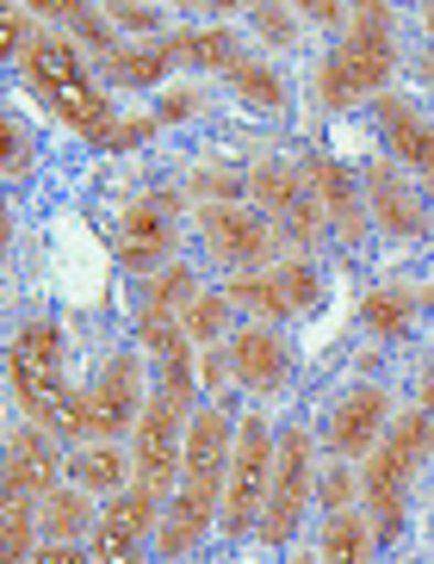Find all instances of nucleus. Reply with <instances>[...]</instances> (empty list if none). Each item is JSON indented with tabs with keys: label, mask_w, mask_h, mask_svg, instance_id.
I'll list each match as a JSON object with an SVG mask.
<instances>
[{
	"label": "nucleus",
	"mask_w": 434,
	"mask_h": 564,
	"mask_svg": "<svg viewBox=\"0 0 434 564\" xmlns=\"http://www.w3.org/2000/svg\"><path fill=\"white\" fill-rule=\"evenodd\" d=\"M32 564H94V552H82V546H51V540H44Z\"/></svg>",
	"instance_id": "ea45409f"
},
{
	"label": "nucleus",
	"mask_w": 434,
	"mask_h": 564,
	"mask_svg": "<svg viewBox=\"0 0 434 564\" xmlns=\"http://www.w3.org/2000/svg\"><path fill=\"white\" fill-rule=\"evenodd\" d=\"M422 447H428V422L398 415L384 429V441L367 453V465H360V509H367V528L379 546L403 540V502H410V471H416Z\"/></svg>",
	"instance_id": "7ed1b4c3"
},
{
	"label": "nucleus",
	"mask_w": 434,
	"mask_h": 564,
	"mask_svg": "<svg viewBox=\"0 0 434 564\" xmlns=\"http://www.w3.org/2000/svg\"><path fill=\"white\" fill-rule=\"evenodd\" d=\"M398 68V13L391 7H354L341 51L317 68V94L329 112H348L354 100H372Z\"/></svg>",
	"instance_id": "f03ea898"
},
{
	"label": "nucleus",
	"mask_w": 434,
	"mask_h": 564,
	"mask_svg": "<svg viewBox=\"0 0 434 564\" xmlns=\"http://www.w3.org/2000/svg\"><path fill=\"white\" fill-rule=\"evenodd\" d=\"M155 528V490L131 484L106 497L100 521H94V564H143V540Z\"/></svg>",
	"instance_id": "9b49d317"
},
{
	"label": "nucleus",
	"mask_w": 434,
	"mask_h": 564,
	"mask_svg": "<svg viewBox=\"0 0 434 564\" xmlns=\"http://www.w3.org/2000/svg\"><path fill=\"white\" fill-rule=\"evenodd\" d=\"M167 205L143 199L124 212V224H118V267L124 273H155V267L174 254V224H167Z\"/></svg>",
	"instance_id": "f3484780"
},
{
	"label": "nucleus",
	"mask_w": 434,
	"mask_h": 564,
	"mask_svg": "<svg viewBox=\"0 0 434 564\" xmlns=\"http://www.w3.org/2000/svg\"><path fill=\"white\" fill-rule=\"evenodd\" d=\"M230 87L242 94L249 106H268V112H285V82L273 75V68H261V63H242L230 75Z\"/></svg>",
	"instance_id": "2f4dec72"
},
{
	"label": "nucleus",
	"mask_w": 434,
	"mask_h": 564,
	"mask_svg": "<svg viewBox=\"0 0 434 564\" xmlns=\"http://www.w3.org/2000/svg\"><path fill=\"white\" fill-rule=\"evenodd\" d=\"M0 162H7V174H13V181H25V174H32V137H25V124H19V118H0Z\"/></svg>",
	"instance_id": "473e14b6"
},
{
	"label": "nucleus",
	"mask_w": 434,
	"mask_h": 564,
	"mask_svg": "<svg viewBox=\"0 0 434 564\" xmlns=\"http://www.w3.org/2000/svg\"><path fill=\"white\" fill-rule=\"evenodd\" d=\"M299 19H311V25H348L354 7H329V0H311V7H299Z\"/></svg>",
	"instance_id": "58836bf2"
},
{
	"label": "nucleus",
	"mask_w": 434,
	"mask_h": 564,
	"mask_svg": "<svg viewBox=\"0 0 434 564\" xmlns=\"http://www.w3.org/2000/svg\"><path fill=\"white\" fill-rule=\"evenodd\" d=\"M410 316H416V299H410V292H372V299L360 304V323H367L372 335H403Z\"/></svg>",
	"instance_id": "c756f323"
},
{
	"label": "nucleus",
	"mask_w": 434,
	"mask_h": 564,
	"mask_svg": "<svg viewBox=\"0 0 434 564\" xmlns=\"http://www.w3.org/2000/svg\"><path fill=\"white\" fill-rule=\"evenodd\" d=\"M7 372H13V398H19V410L32 415L37 429H63V422H68L63 329H56L51 316H32V323H19L13 354H7Z\"/></svg>",
	"instance_id": "20e7f679"
},
{
	"label": "nucleus",
	"mask_w": 434,
	"mask_h": 564,
	"mask_svg": "<svg viewBox=\"0 0 434 564\" xmlns=\"http://www.w3.org/2000/svg\"><path fill=\"white\" fill-rule=\"evenodd\" d=\"M379 124H384V137L398 143V155H403V167H416L422 181L434 186V124L416 112V106H403V100H391V94H379Z\"/></svg>",
	"instance_id": "6ab92c4d"
},
{
	"label": "nucleus",
	"mask_w": 434,
	"mask_h": 564,
	"mask_svg": "<svg viewBox=\"0 0 434 564\" xmlns=\"http://www.w3.org/2000/svg\"><path fill=\"white\" fill-rule=\"evenodd\" d=\"M285 19H292L285 7H254V25H261L273 44H292V25H285Z\"/></svg>",
	"instance_id": "4c0bfd02"
},
{
	"label": "nucleus",
	"mask_w": 434,
	"mask_h": 564,
	"mask_svg": "<svg viewBox=\"0 0 434 564\" xmlns=\"http://www.w3.org/2000/svg\"><path fill=\"white\" fill-rule=\"evenodd\" d=\"M367 217L379 224V230H391V236H422V230H428L416 193L398 181V167L384 162V155H379V162H367Z\"/></svg>",
	"instance_id": "a211bd4d"
},
{
	"label": "nucleus",
	"mask_w": 434,
	"mask_h": 564,
	"mask_svg": "<svg viewBox=\"0 0 434 564\" xmlns=\"http://www.w3.org/2000/svg\"><path fill=\"white\" fill-rule=\"evenodd\" d=\"M249 199H254V212H268L273 230H285L299 249H311V242L329 230V217H323V205H317V193H311V174H304V167H285V162L249 167Z\"/></svg>",
	"instance_id": "6e6552de"
},
{
	"label": "nucleus",
	"mask_w": 434,
	"mask_h": 564,
	"mask_svg": "<svg viewBox=\"0 0 434 564\" xmlns=\"http://www.w3.org/2000/svg\"><path fill=\"white\" fill-rule=\"evenodd\" d=\"M68 471V459L56 453V441L37 422H25V429L7 441V497H25V502H44L56 497V478Z\"/></svg>",
	"instance_id": "f8f14e48"
},
{
	"label": "nucleus",
	"mask_w": 434,
	"mask_h": 564,
	"mask_svg": "<svg viewBox=\"0 0 434 564\" xmlns=\"http://www.w3.org/2000/svg\"><path fill=\"white\" fill-rule=\"evenodd\" d=\"M422 75H428V82H434V44H428V51H422Z\"/></svg>",
	"instance_id": "37998d69"
},
{
	"label": "nucleus",
	"mask_w": 434,
	"mask_h": 564,
	"mask_svg": "<svg viewBox=\"0 0 434 564\" xmlns=\"http://www.w3.org/2000/svg\"><path fill=\"white\" fill-rule=\"evenodd\" d=\"M155 124H162V118H124V124H112V131L100 137V150H137L143 137H155Z\"/></svg>",
	"instance_id": "c9c22d12"
},
{
	"label": "nucleus",
	"mask_w": 434,
	"mask_h": 564,
	"mask_svg": "<svg viewBox=\"0 0 434 564\" xmlns=\"http://www.w3.org/2000/svg\"><path fill=\"white\" fill-rule=\"evenodd\" d=\"M106 19L124 25V32H162V13L155 7H106Z\"/></svg>",
	"instance_id": "e433bc0d"
},
{
	"label": "nucleus",
	"mask_w": 434,
	"mask_h": 564,
	"mask_svg": "<svg viewBox=\"0 0 434 564\" xmlns=\"http://www.w3.org/2000/svg\"><path fill=\"white\" fill-rule=\"evenodd\" d=\"M273 453H280V441L268 434V422L261 415H236V447H230V471H224V533H236V540L261 528Z\"/></svg>",
	"instance_id": "39448f33"
},
{
	"label": "nucleus",
	"mask_w": 434,
	"mask_h": 564,
	"mask_svg": "<svg viewBox=\"0 0 434 564\" xmlns=\"http://www.w3.org/2000/svg\"><path fill=\"white\" fill-rule=\"evenodd\" d=\"M199 292H205V285H199V273H193V267H162V280H155L143 316H174V323H181V316L193 311V299H199Z\"/></svg>",
	"instance_id": "cd10ccee"
},
{
	"label": "nucleus",
	"mask_w": 434,
	"mask_h": 564,
	"mask_svg": "<svg viewBox=\"0 0 434 564\" xmlns=\"http://www.w3.org/2000/svg\"><path fill=\"white\" fill-rule=\"evenodd\" d=\"M304 174H311V193H317L329 230L341 236V242H360V236H367V199L354 193V174L335 162V155H311Z\"/></svg>",
	"instance_id": "dca6fc26"
},
{
	"label": "nucleus",
	"mask_w": 434,
	"mask_h": 564,
	"mask_svg": "<svg viewBox=\"0 0 434 564\" xmlns=\"http://www.w3.org/2000/svg\"><path fill=\"white\" fill-rule=\"evenodd\" d=\"M224 299H230V311H249L268 329H273V316H292L280 299V285H273V273H230L224 280Z\"/></svg>",
	"instance_id": "b1692460"
},
{
	"label": "nucleus",
	"mask_w": 434,
	"mask_h": 564,
	"mask_svg": "<svg viewBox=\"0 0 434 564\" xmlns=\"http://www.w3.org/2000/svg\"><path fill=\"white\" fill-rule=\"evenodd\" d=\"M323 564H372V528H367V514H323V546H317Z\"/></svg>",
	"instance_id": "4be33fe9"
},
{
	"label": "nucleus",
	"mask_w": 434,
	"mask_h": 564,
	"mask_svg": "<svg viewBox=\"0 0 434 564\" xmlns=\"http://www.w3.org/2000/svg\"><path fill=\"white\" fill-rule=\"evenodd\" d=\"M416 415L428 422V441H434V360L422 366V410H416Z\"/></svg>",
	"instance_id": "79ce46f5"
},
{
	"label": "nucleus",
	"mask_w": 434,
	"mask_h": 564,
	"mask_svg": "<svg viewBox=\"0 0 434 564\" xmlns=\"http://www.w3.org/2000/svg\"><path fill=\"white\" fill-rule=\"evenodd\" d=\"M230 379L249 384V391H280L292 379V348L268 323H249V329L230 335Z\"/></svg>",
	"instance_id": "2eb2a0df"
},
{
	"label": "nucleus",
	"mask_w": 434,
	"mask_h": 564,
	"mask_svg": "<svg viewBox=\"0 0 434 564\" xmlns=\"http://www.w3.org/2000/svg\"><path fill=\"white\" fill-rule=\"evenodd\" d=\"M37 528H44L37 502L7 497V514H0V558L7 564H32L37 558Z\"/></svg>",
	"instance_id": "393cba45"
},
{
	"label": "nucleus",
	"mask_w": 434,
	"mask_h": 564,
	"mask_svg": "<svg viewBox=\"0 0 434 564\" xmlns=\"http://www.w3.org/2000/svg\"><path fill=\"white\" fill-rule=\"evenodd\" d=\"M37 514H44V540H51V546H75V540L100 521L94 502H87V490H75V484L56 490V497H44V502H37Z\"/></svg>",
	"instance_id": "5701e85b"
},
{
	"label": "nucleus",
	"mask_w": 434,
	"mask_h": 564,
	"mask_svg": "<svg viewBox=\"0 0 434 564\" xmlns=\"http://www.w3.org/2000/svg\"><path fill=\"white\" fill-rule=\"evenodd\" d=\"M317 497H323V509H329V514H341V509H354V465H335V471H329V478H323L317 484Z\"/></svg>",
	"instance_id": "f704fd0d"
},
{
	"label": "nucleus",
	"mask_w": 434,
	"mask_h": 564,
	"mask_svg": "<svg viewBox=\"0 0 434 564\" xmlns=\"http://www.w3.org/2000/svg\"><path fill=\"white\" fill-rule=\"evenodd\" d=\"M285 564H323L317 552H299V558H285Z\"/></svg>",
	"instance_id": "c03bdc74"
},
{
	"label": "nucleus",
	"mask_w": 434,
	"mask_h": 564,
	"mask_svg": "<svg viewBox=\"0 0 434 564\" xmlns=\"http://www.w3.org/2000/svg\"><path fill=\"white\" fill-rule=\"evenodd\" d=\"M167 51H174V63L217 68V75H236V68L249 63V56H242V44H236V32H224V25H205V32L167 37Z\"/></svg>",
	"instance_id": "aec40b11"
},
{
	"label": "nucleus",
	"mask_w": 434,
	"mask_h": 564,
	"mask_svg": "<svg viewBox=\"0 0 434 564\" xmlns=\"http://www.w3.org/2000/svg\"><path fill=\"white\" fill-rule=\"evenodd\" d=\"M186 422H193V410L167 403L162 391H155V403L143 410V422H137V484L155 490V497H167V490L181 484V453H186L181 429Z\"/></svg>",
	"instance_id": "9d476101"
},
{
	"label": "nucleus",
	"mask_w": 434,
	"mask_h": 564,
	"mask_svg": "<svg viewBox=\"0 0 434 564\" xmlns=\"http://www.w3.org/2000/svg\"><path fill=\"white\" fill-rule=\"evenodd\" d=\"M19 75H25V87H32L37 100H44L56 118H63V124H75L87 143H100V137L112 131V106H106V87L94 82V68L82 63V51H75L68 37L37 32L32 44H25V56H19Z\"/></svg>",
	"instance_id": "f257e3e1"
},
{
	"label": "nucleus",
	"mask_w": 434,
	"mask_h": 564,
	"mask_svg": "<svg viewBox=\"0 0 434 564\" xmlns=\"http://www.w3.org/2000/svg\"><path fill=\"white\" fill-rule=\"evenodd\" d=\"M422 19H428V37H434V7H428V13H422Z\"/></svg>",
	"instance_id": "a18cd8bd"
},
{
	"label": "nucleus",
	"mask_w": 434,
	"mask_h": 564,
	"mask_svg": "<svg viewBox=\"0 0 434 564\" xmlns=\"http://www.w3.org/2000/svg\"><path fill=\"white\" fill-rule=\"evenodd\" d=\"M217 509H224V490L181 478L174 497H167V509H162V521H155V552H162V558H186V552L205 540V528H211Z\"/></svg>",
	"instance_id": "ddd939ff"
},
{
	"label": "nucleus",
	"mask_w": 434,
	"mask_h": 564,
	"mask_svg": "<svg viewBox=\"0 0 434 564\" xmlns=\"http://www.w3.org/2000/svg\"><path fill=\"white\" fill-rule=\"evenodd\" d=\"M384 429H391V403H384V391L379 384H360V391H348V398L335 403L329 447L341 453V459H367V453L384 441Z\"/></svg>",
	"instance_id": "4468645a"
},
{
	"label": "nucleus",
	"mask_w": 434,
	"mask_h": 564,
	"mask_svg": "<svg viewBox=\"0 0 434 564\" xmlns=\"http://www.w3.org/2000/svg\"><path fill=\"white\" fill-rule=\"evenodd\" d=\"M32 7H7V13H0V51H19L25 56V44H32Z\"/></svg>",
	"instance_id": "72a5a7b5"
},
{
	"label": "nucleus",
	"mask_w": 434,
	"mask_h": 564,
	"mask_svg": "<svg viewBox=\"0 0 434 564\" xmlns=\"http://www.w3.org/2000/svg\"><path fill=\"white\" fill-rule=\"evenodd\" d=\"M317 497V447L304 429L280 434V453H273V484H268V509H261V540L268 546H285L304 521V502Z\"/></svg>",
	"instance_id": "0eeeda50"
},
{
	"label": "nucleus",
	"mask_w": 434,
	"mask_h": 564,
	"mask_svg": "<svg viewBox=\"0 0 434 564\" xmlns=\"http://www.w3.org/2000/svg\"><path fill=\"white\" fill-rule=\"evenodd\" d=\"M124 453L112 447V441H87V447L68 453V484L75 490H106V497H118L124 490Z\"/></svg>",
	"instance_id": "412c9836"
},
{
	"label": "nucleus",
	"mask_w": 434,
	"mask_h": 564,
	"mask_svg": "<svg viewBox=\"0 0 434 564\" xmlns=\"http://www.w3.org/2000/svg\"><path fill=\"white\" fill-rule=\"evenodd\" d=\"M181 329L193 335V348L224 341V335H230V299H224V292H199V299H193V311L181 316Z\"/></svg>",
	"instance_id": "c85d7f7f"
},
{
	"label": "nucleus",
	"mask_w": 434,
	"mask_h": 564,
	"mask_svg": "<svg viewBox=\"0 0 434 564\" xmlns=\"http://www.w3.org/2000/svg\"><path fill=\"white\" fill-rule=\"evenodd\" d=\"M143 410H150V403H143V360H137V354H118L82 398H68L63 434H82V447L87 441H112V434H124L131 422H143Z\"/></svg>",
	"instance_id": "423d86ee"
},
{
	"label": "nucleus",
	"mask_w": 434,
	"mask_h": 564,
	"mask_svg": "<svg viewBox=\"0 0 434 564\" xmlns=\"http://www.w3.org/2000/svg\"><path fill=\"white\" fill-rule=\"evenodd\" d=\"M199 236L230 273H268L273 242H280L268 212H249V205H199Z\"/></svg>",
	"instance_id": "1a4fd4ad"
},
{
	"label": "nucleus",
	"mask_w": 434,
	"mask_h": 564,
	"mask_svg": "<svg viewBox=\"0 0 434 564\" xmlns=\"http://www.w3.org/2000/svg\"><path fill=\"white\" fill-rule=\"evenodd\" d=\"M167 63H174L167 44H137V51H118L112 63H106V75H112L118 87H155L167 75Z\"/></svg>",
	"instance_id": "a878e982"
},
{
	"label": "nucleus",
	"mask_w": 434,
	"mask_h": 564,
	"mask_svg": "<svg viewBox=\"0 0 434 564\" xmlns=\"http://www.w3.org/2000/svg\"><path fill=\"white\" fill-rule=\"evenodd\" d=\"M186 112H199V94H193V87H181V94H167V100H162V112H155V118H162V124H174V118H186Z\"/></svg>",
	"instance_id": "a19ab883"
},
{
	"label": "nucleus",
	"mask_w": 434,
	"mask_h": 564,
	"mask_svg": "<svg viewBox=\"0 0 434 564\" xmlns=\"http://www.w3.org/2000/svg\"><path fill=\"white\" fill-rule=\"evenodd\" d=\"M32 13H44V19H68V32H75V37H82V44H87V51H94V56H100V63H112V19H106L100 13V7H68V0H63V7H32Z\"/></svg>",
	"instance_id": "bb28decb"
},
{
	"label": "nucleus",
	"mask_w": 434,
	"mask_h": 564,
	"mask_svg": "<svg viewBox=\"0 0 434 564\" xmlns=\"http://www.w3.org/2000/svg\"><path fill=\"white\" fill-rule=\"evenodd\" d=\"M268 273H273V285H280L285 311H317V299H323L317 267H304V261H280V267H268Z\"/></svg>",
	"instance_id": "7c9ffc66"
}]
</instances>
